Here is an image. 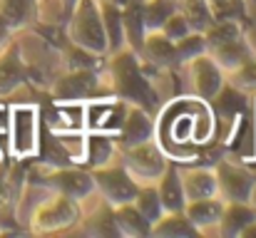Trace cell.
<instances>
[{"label": "cell", "instance_id": "cell-14", "mask_svg": "<svg viewBox=\"0 0 256 238\" xmlns=\"http://www.w3.org/2000/svg\"><path fill=\"white\" fill-rule=\"evenodd\" d=\"M140 55H144V60H150L157 67H172L176 60V47L170 37H164L160 30H152L144 35V42L140 47Z\"/></svg>", "mask_w": 256, "mask_h": 238}, {"label": "cell", "instance_id": "cell-34", "mask_svg": "<svg viewBox=\"0 0 256 238\" xmlns=\"http://www.w3.org/2000/svg\"><path fill=\"white\" fill-rule=\"evenodd\" d=\"M10 32H12V27L5 22V17L0 15V47H5V42L10 40Z\"/></svg>", "mask_w": 256, "mask_h": 238}, {"label": "cell", "instance_id": "cell-36", "mask_svg": "<svg viewBox=\"0 0 256 238\" xmlns=\"http://www.w3.org/2000/svg\"><path fill=\"white\" fill-rule=\"evenodd\" d=\"M244 5H249V7H256V0H242Z\"/></svg>", "mask_w": 256, "mask_h": 238}, {"label": "cell", "instance_id": "cell-17", "mask_svg": "<svg viewBox=\"0 0 256 238\" xmlns=\"http://www.w3.org/2000/svg\"><path fill=\"white\" fill-rule=\"evenodd\" d=\"M52 132L62 129H85V102L82 99H62L55 104V122L48 119Z\"/></svg>", "mask_w": 256, "mask_h": 238}, {"label": "cell", "instance_id": "cell-27", "mask_svg": "<svg viewBox=\"0 0 256 238\" xmlns=\"http://www.w3.org/2000/svg\"><path fill=\"white\" fill-rule=\"evenodd\" d=\"M204 42H206V50L214 47V45H222V42H229V40H236L242 37V25L236 20H214L204 32Z\"/></svg>", "mask_w": 256, "mask_h": 238}, {"label": "cell", "instance_id": "cell-20", "mask_svg": "<svg viewBox=\"0 0 256 238\" xmlns=\"http://www.w3.org/2000/svg\"><path fill=\"white\" fill-rule=\"evenodd\" d=\"M254 219H256L254 209H249L244 201H232L229 206L224 204V211H222L219 226H222V234H226V236H236V234H242V229L249 226Z\"/></svg>", "mask_w": 256, "mask_h": 238}, {"label": "cell", "instance_id": "cell-8", "mask_svg": "<svg viewBox=\"0 0 256 238\" xmlns=\"http://www.w3.org/2000/svg\"><path fill=\"white\" fill-rule=\"evenodd\" d=\"M214 176H216V191H222L229 201H249L254 179L246 169H242L239 164L222 161L214 169Z\"/></svg>", "mask_w": 256, "mask_h": 238}, {"label": "cell", "instance_id": "cell-19", "mask_svg": "<svg viewBox=\"0 0 256 238\" xmlns=\"http://www.w3.org/2000/svg\"><path fill=\"white\" fill-rule=\"evenodd\" d=\"M22 82H25V65L20 60L18 47H10L0 55V94L12 92Z\"/></svg>", "mask_w": 256, "mask_h": 238}, {"label": "cell", "instance_id": "cell-23", "mask_svg": "<svg viewBox=\"0 0 256 238\" xmlns=\"http://www.w3.org/2000/svg\"><path fill=\"white\" fill-rule=\"evenodd\" d=\"M150 234H157V236H192V234H196V229L184 216V211H172V214H162L150 226Z\"/></svg>", "mask_w": 256, "mask_h": 238}, {"label": "cell", "instance_id": "cell-9", "mask_svg": "<svg viewBox=\"0 0 256 238\" xmlns=\"http://www.w3.org/2000/svg\"><path fill=\"white\" fill-rule=\"evenodd\" d=\"M102 79H97L94 70H72V75L60 77L52 84V94L58 102L62 99H85V97H107L100 92Z\"/></svg>", "mask_w": 256, "mask_h": 238}, {"label": "cell", "instance_id": "cell-2", "mask_svg": "<svg viewBox=\"0 0 256 238\" xmlns=\"http://www.w3.org/2000/svg\"><path fill=\"white\" fill-rule=\"evenodd\" d=\"M8 152L15 159L38 157L40 152V109L35 104H12L8 122Z\"/></svg>", "mask_w": 256, "mask_h": 238}, {"label": "cell", "instance_id": "cell-16", "mask_svg": "<svg viewBox=\"0 0 256 238\" xmlns=\"http://www.w3.org/2000/svg\"><path fill=\"white\" fill-rule=\"evenodd\" d=\"M206 52L212 55V60H214L219 67L232 70V72L239 70V67L252 57V52H249V47H246V42H244L242 37L229 40V42H222V45H214V47H209Z\"/></svg>", "mask_w": 256, "mask_h": 238}, {"label": "cell", "instance_id": "cell-31", "mask_svg": "<svg viewBox=\"0 0 256 238\" xmlns=\"http://www.w3.org/2000/svg\"><path fill=\"white\" fill-rule=\"evenodd\" d=\"M68 65L72 70H97L100 67V55L82 47V45L70 42L68 45Z\"/></svg>", "mask_w": 256, "mask_h": 238}, {"label": "cell", "instance_id": "cell-5", "mask_svg": "<svg viewBox=\"0 0 256 238\" xmlns=\"http://www.w3.org/2000/svg\"><path fill=\"white\" fill-rule=\"evenodd\" d=\"M124 169L132 174L134 181H154L164 174L167 169V161L164 154L157 144L150 142H142V144H134V147H127L124 152Z\"/></svg>", "mask_w": 256, "mask_h": 238}, {"label": "cell", "instance_id": "cell-26", "mask_svg": "<svg viewBox=\"0 0 256 238\" xmlns=\"http://www.w3.org/2000/svg\"><path fill=\"white\" fill-rule=\"evenodd\" d=\"M132 204H134V209L144 216V221H150V226L164 214L162 201H160V194H157V189H152V186H142V189H137Z\"/></svg>", "mask_w": 256, "mask_h": 238}, {"label": "cell", "instance_id": "cell-28", "mask_svg": "<svg viewBox=\"0 0 256 238\" xmlns=\"http://www.w3.org/2000/svg\"><path fill=\"white\" fill-rule=\"evenodd\" d=\"M32 10H35V0H0V15L12 30L25 25L32 17Z\"/></svg>", "mask_w": 256, "mask_h": 238}, {"label": "cell", "instance_id": "cell-6", "mask_svg": "<svg viewBox=\"0 0 256 238\" xmlns=\"http://www.w3.org/2000/svg\"><path fill=\"white\" fill-rule=\"evenodd\" d=\"M189 62V87H192V94L196 99H204L209 102L224 84V77H222V67L212 60V55L202 52Z\"/></svg>", "mask_w": 256, "mask_h": 238}, {"label": "cell", "instance_id": "cell-1", "mask_svg": "<svg viewBox=\"0 0 256 238\" xmlns=\"http://www.w3.org/2000/svg\"><path fill=\"white\" fill-rule=\"evenodd\" d=\"M110 94L144 109L154 107V89L147 75L142 72L137 62V52L132 47L124 52H114L110 62Z\"/></svg>", "mask_w": 256, "mask_h": 238}, {"label": "cell", "instance_id": "cell-29", "mask_svg": "<svg viewBox=\"0 0 256 238\" xmlns=\"http://www.w3.org/2000/svg\"><path fill=\"white\" fill-rule=\"evenodd\" d=\"M112 102H114V97H92L90 102H85V129L100 132Z\"/></svg>", "mask_w": 256, "mask_h": 238}, {"label": "cell", "instance_id": "cell-15", "mask_svg": "<svg viewBox=\"0 0 256 238\" xmlns=\"http://www.w3.org/2000/svg\"><path fill=\"white\" fill-rule=\"evenodd\" d=\"M160 201H162V209L164 214H172V211H182L186 199H184V189H182V179H179V171L174 166H167L164 174L160 176Z\"/></svg>", "mask_w": 256, "mask_h": 238}, {"label": "cell", "instance_id": "cell-10", "mask_svg": "<svg viewBox=\"0 0 256 238\" xmlns=\"http://www.w3.org/2000/svg\"><path fill=\"white\" fill-rule=\"evenodd\" d=\"M48 186L58 189L60 194L70 199H87L94 191V179L92 174H85L80 169L55 166L52 171H48Z\"/></svg>", "mask_w": 256, "mask_h": 238}, {"label": "cell", "instance_id": "cell-7", "mask_svg": "<svg viewBox=\"0 0 256 238\" xmlns=\"http://www.w3.org/2000/svg\"><path fill=\"white\" fill-rule=\"evenodd\" d=\"M75 219H78V204H72L70 196L60 194L38 206L32 224H35V231H60L75 224Z\"/></svg>", "mask_w": 256, "mask_h": 238}, {"label": "cell", "instance_id": "cell-32", "mask_svg": "<svg viewBox=\"0 0 256 238\" xmlns=\"http://www.w3.org/2000/svg\"><path fill=\"white\" fill-rule=\"evenodd\" d=\"M160 32H162L164 37H170L172 42H176V40H182L184 35H189V32H192V25H189V20L184 17V12L176 7L170 17L164 20V25L160 27Z\"/></svg>", "mask_w": 256, "mask_h": 238}, {"label": "cell", "instance_id": "cell-4", "mask_svg": "<svg viewBox=\"0 0 256 238\" xmlns=\"http://www.w3.org/2000/svg\"><path fill=\"white\" fill-rule=\"evenodd\" d=\"M94 186L102 191V196L112 204V206H120V204H130L137 194V181L132 179V174L124 169V166H112V164H104V166H97L94 174Z\"/></svg>", "mask_w": 256, "mask_h": 238}, {"label": "cell", "instance_id": "cell-11", "mask_svg": "<svg viewBox=\"0 0 256 238\" xmlns=\"http://www.w3.org/2000/svg\"><path fill=\"white\" fill-rule=\"evenodd\" d=\"M152 134H154V119L150 117V112L144 107L130 104L124 124H122V129L117 134V142L124 144V147H134V144L150 142Z\"/></svg>", "mask_w": 256, "mask_h": 238}, {"label": "cell", "instance_id": "cell-22", "mask_svg": "<svg viewBox=\"0 0 256 238\" xmlns=\"http://www.w3.org/2000/svg\"><path fill=\"white\" fill-rule=\"evenodd\" d=\"M112 221L117 224V229L122 234H132V236H142V234H150V221H144V216L130 204H120L112 209Z\"/></svg>", "mask_w": 256, "mask_h": 238}, {"label": "cell", "instance_id": "cell-3", "mask_svg": "<svg viewBox=\"0 0 256 238\" xmlns=\"http://www.w3.org/2000/svg\"><path fill=\"white\" fill-rule=\"evenodd\" d=\"M70 17H72V22H70V42L82 45V47L97 52V55L110 50L97 0H78L70 7Z\"/></svg>", "mask_w": 256, "mask_h": 238}, {"label": "cell", "instance_id": "cell-12", "mask_svg": "<svg viewBox=\"0 0 256 238\" xmlns=\"http://www.w3.org/2000/svg\"><path fill=\"white\" fill-rule=\"evenodd\" d=\"M182 179V189H184V199L186 201H196V199H209L216 196V176L214 169L206 166H189L179 171Z\"/></svg>", "mask_w": 256, "mask_h": 238}, {"label": "cell", "instance_id": "cell-25", "mask_svg": "<svg viewBox=\"0 0 256 238\" xmlns=\"http://www.w3.org/2000/svg\"><path fill=\"white\" fill-rule=\"evenodd\" d=\"M176 0H142V15H144V27L147 32L160 30L164 20L176 10Z\"/></svg>", "mask_w": 256, "mask_h": 238}, {"label": "cell", "instance_id": "cell-21", "mask_svg": "<svg viewBox=\"0 0 256 238\" xmlns=\"http://www.w3.org/2000/svg\"><path fill=\"white\" fill-rule=\"evenodd\" d=\"M114 144L117 139L112 134H104V132H92L87 137V152H85V161L92 164L94 169L97 166H104L112 161V154H114Z\"/></svg>", "mask_w": 256, "mask_h": 238}, {"label": "cell", "instance_id": "cell-33", "mask_svg": "<svg viewBox=\"0 0 256 238\" xmlns=\"http://www.w3.org/2000/svg\"><path fill=\"white\" fill-rule=\"evenodd\" d=\"M8 122H10V107L8 104H0V134L8 132Z\"/></svg>", "mask_w": 256, "mask_h": 238}, {"label": "cell", "instance_id": "cell-24", "mask_svg": "<svg viewBox=\"0 0 256 238\" xmlns=\"http://www.w3.org/2000/svg\"><path fill=\"white\" fill-rule=\"evenodd\" d=\"M176 5L184 12V17L189 20L194 32H204L214 22V15H212V7L206 0H176Z\"/></svg>", "mask_w": 256, "mask_h": 238}, {"label": "cell", "instance_id": "cell-35", "mask_svg": "<svg viewBox=\"0 0 256 238\" xmlns=\"http://www.w3.org/2000/svg\"><path fill=\"white\" fill-rule=\"evenodd\" d=\"M239 236H244V238H256V219L252 221V224H249V226H244V229H242V234H239Z\"/></svg>", "mask_w": 256, "mask_h": 238}, {"label": "cell", "instance_id": "cell-18", "mask_svg": "<svg viewBox=\"0 0 256 238\" xmlns=\"http://www.w3.org/2000/svg\"><path fill=\"white\" fill-rule=\"evenodd\" d=\"M100 2V15H102V25H104V35H107V47H112V52H117L124 42V30H122V7L114 5L112 0H97Z\"/></svg>", "mask_w": 256, "mask_h": 238}, {"label": "cell", "instance_id": "cell-13", "mask_svg": "<svg viewBox=\"0 0 256 238\" xmlns=\"http://www.w3.org/2000/svg\"><path fill=\"white\" fill-rule=\"evenodd\" d=\"M182 211H184V216L192 221V226L196 231H204L212 224L219 226V219H222V211H224V201H219L216 196L196 199V201H186Z\"/></svg>", "mask_w": 256, "mask_h": 238}, {"label": "cell", "instance_id": "cell-30", "mask_svg": "<svg viewBox=\"0 0 256 238\" xmlns=\"http://www.w3.org/2000/svg\"><path fill=\"white\" fill-rule=\"evenodd\" d=\"M174 47H176V60H179V62H186V60H192V57L206 52L204 35H202V32H194V30H192L189 35H184L182 40H176Z\"/></svg>", "mask_w": 256, "mask_h": 238}]
</instances>
